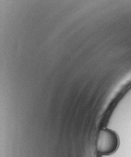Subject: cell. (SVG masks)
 Returning a JSON list of instances; mask_svg holds the SVG:
<instances>
[{
	"label": "cell",
	"mask_w": 131,
	"mask_h": 157,
	"mask_svg": "<svg viewBox=\"0 0 131 157\" xmlns=\"http://www.w3.org/2000/svg\"><path fill=\"white\" fill-rule=\"evenodd\" d=\"M119 144V136L113 130L103 128L98 133L96 148L103 156L110 155L116 151Z\"/></svg>",
	"instance_id": "cell-1"
}]
</instances>
